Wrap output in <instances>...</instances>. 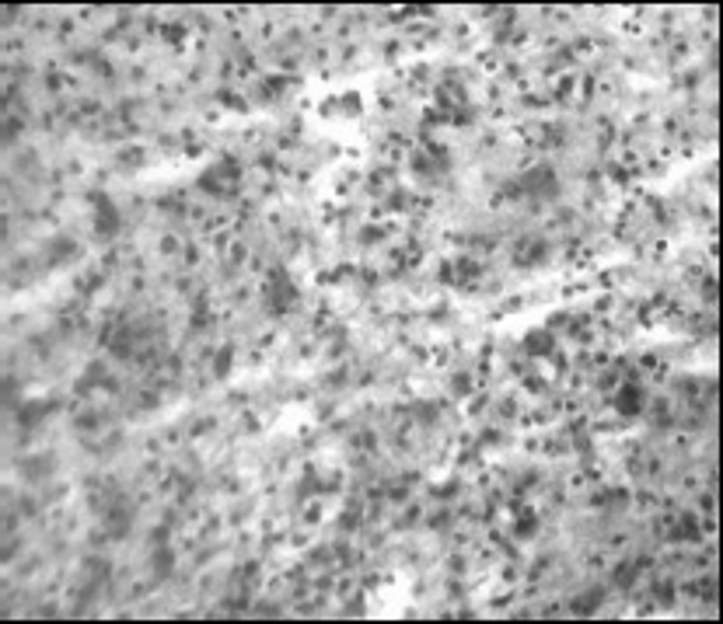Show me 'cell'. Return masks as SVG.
I'll return each instance as SVG.
<instances>
[{
    "instance_id": "cell-13",
    "label": "cell",
    "mask_w": 723,
    "mask_h": 624,
    "mask_svg": "<svg viewBox=\"0 0 723 624\" xmlns=\"http://www.w3.org/2000/svg\"><path fill=\"white\" fill-rule=\"evenodd\" d=\"M545 251H549V248H545L542 241H535V244H531V248H528V251H524V255H521L518 262H521V265H528V262L535 265V262H542V255H545Z\"/></svg>"
},
{
    "instance_id": "cell-6",
    "label": "cell",
    "mask_w": 723,
    "mask_h": 624,
    "mask_svg": "<svg viewBox=\"0 0 723 624\" xmlns=\"http://www.w3.org/2000/svg\"><path fill=\"white\" fill-rule=\"evenodd\" d=\"M171 572H175V551L168 544H154V554H150V575H154V582H164Z\"/></svg>"
},
{
    "instance_id": "cell-3",
    "label": "cell",
    "mask_w": 723,
    "mask_h": 624,
    "mask_svg": "<svg viewBox=\"0 0 723 624\" xmlns=\"http://www.w3.org/2000/svg\"><path fill=\"white\" fill-rule=\"evenodd\" d=\"M559 192V182H556V175H552V168H535V171H528L524 178H521V195H531V199H549V195H556Z\"/></svg>"
},
{
    "instance_id": "cell-14",
    "label": "cell",
    "mask_w": 723,
    "mask_h": 624,
    "mask_svg": "<svg viewBox=\"0 0 723 624\" xmlns=\"http://www.w3.org/2000/svg\"><path fill=\"white\" fill-rule=\"evenodd\" d=\"M231 353H234V349H231V346H227V349H224V353H220V356H217V363H213V370H217V374H220V377H224V374H227V370H231Z\"/></svg>"
},
{
    "instance_id": "cell-5",
    "label": "cell",
    "mask_w": 723,
    "mask_h": 624,
    "mask_svg": "<svg viewBox=\"0 0 723 624\" xmlns=\"http://www.w3.org/2000/svg\"><path fill=\"white\" fill-rule=\"evenodd\" d=\"M53 408H56V401H36V398H29V401L18 408V422H22V429H36V426H42V419H46Z\"/></svg>"
},
{
    "instance_id": "cell-11",
    "label": "cell",
    "mask_w": 723,
    "mask_h": 624,
    "mask_svg": "<svg viewBox=\"0 0 723 624\" xmlns=\"http://www.w3.org/2000/svg\"><path fill=\"white\" fill-rule=\"evenodd\" d=\"M22 471L29 474V481H42L53 471V457H32V461L22 464Z\"/></svg>"
},
{
    "instance_id": "cell-1",
    "label": "cell",
    "mask_w": 723,
    "mask_h": 624,
    "mask_svg": "<svg viewBox=\"0 0 723 624\" xmlns=\"http://www.w3.org/2000/svg\"><path fill=\"white\" fill-rule=\"evenodd\" d=\"M294 300H297V286L290 282L287 269H273L270 282H266V307L273 310V314H283Z\"/></svg>"
},
{
    "instance_id": "cell-12",
    "label": "cell",
    "mask_w": 723,
    "mask_h": 624,
    "mask_svg": "<svg viewBox=\"0 0 723 624\" xmlns=\"http://www.w3.org/2000/svg\"><path fill=\"white\" fill-rule=\"evenodd\" d=\"M535 530H538V516H535V513H524V516L518 520V527H514L518 537H528V534H535Z\"/></svg>"
},
{
    "instance_id": "cell-10",
    "label": "cell",
    "mask_w": 723,
    "mask_h": 624,
    "mask_svg": "<svg viewBox=\"0 0 723 624\" xmlns=\"http://www.w3.org/2000/svg\"><path fill=\"white\" fill-rule=\"evenodd\" d=\"M524 349H528L531 356H549V353H552V335H549V332H531V335L524 339Z\"/></svg>"
},
{
    "instance_id": "cell-7",
    "label": "cell",
    "mask_w": 723,
    "mask_h": 624,
    "mask_svg": "<svg viewBox=\"0 0 723 624\" xmlns=\"http://www.w3.org/2000/svg\"><path fill=\"white\" fill-rule=\"evenodd\" d=\"M605 589L601 586H594V589H587V593H580L573 603H570V610L573 614H594V610H601V603H605Z\"/></svg>"
},
{
    "instance_id": "cell-4",
    "label": "cell",
    "mask_w": 723,
    "mask_h": 624,
    "mask_svg": "<svg viewBox=\"0 0 723 624\" xmlns=\"http://www.w3.org/2000/svg\"><path fill=\"white\" fill-rule=\"evenodd\" d=\"M612 405H615V412H619V415L632 419V415H639V412H643L646 394H643V387H639V384H622V387L615 391Z\"/></svg>"
},
{
    "instance_id": "cell-15",
    "label": "cell",
    "mask_w": 723,
    "mask_h": 624,
    "mask_svg": "<svg viewBox=\"0 0 723 624\" xmlns=\"http://www.w3.org/2000/svg\"><path fill=\"white\" fill-rule=\"evenodd\" d=\"M657 600H660V603H671V600H674V586H671V582L657 586Z\"/></svg>"
},
{
    "instance_id": "cell-16",
    "label": "cell",
    "mask_w": 723,
    "mask_h": 624,
    "mask_svg": "<svg viewBox=\"0 0 723 624\" xmlns=\"http://www.w3.org/2000/svg\"><path fill=\"white\" fill-rule=\"evenodd\" d=\"M454 391H468V377H454Z\"/></svg>"
},
{
    "instance_id": "cell-2",
    "label": "cell",
    "mask_w": 723,
    "mask_h": 624,
    "mask_svg": "<svg viewBox=\"0 0 723 624\" xmlns=\"http://www.w3.org/2000/svg\"><path fill=\"white\" fill-rule=\"evenodd\" d=\"M88 199H91V213H95V234L105 237V241L116 237L119 234V209H116V202L105 192H91Z\"/></svg>"
},
{
    "instance_id": "cell-9",
    "label": "cell",
    "mask_w": 723,
    "mask_h": 624,
    "mask_svg": "<svg viewBox=\"0 0 723 624\" xmlns=\"http://www.w3.org/2000/svg\"><path fill=\"white\" fill-rule=\"evenodd\" d=\"M671 541H699V520L692 513H685L678 520V527L671 530Z\"/></svg>"
},
{
    "instance_id": "cell-8",
    "label": "cell",
    "mask_w": 723,
    "mask_h": 624,
    "mask_svg": "<svg viewBox=\"0 0 723 624\" xmlns=\"http://www.w3.org/2000/svg\"><path fill=\"white\" fill-rule=\"evenodd\" d=\"M636 575H639V561H619L615 572H612V582H615L619 589H632Z\"/></svg>"
}]
</instances>
